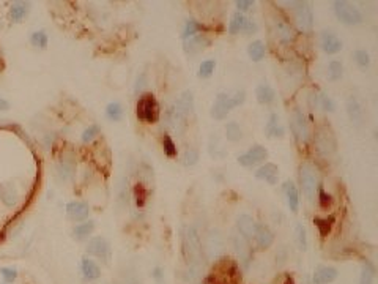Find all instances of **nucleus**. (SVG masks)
Segmentation results:
<instances>
[{"label": "nucleus", "instance_id": "f257e3e1", "mask_svg": "<svg viewBox=\"0 0 378 284\" xmlns=\"http://www.w3.org/2000/svg\"><path fill=\"white\" fill-rule=\"evenodd\" d=\"M241 275L235 261L224 257L214 265L213 272L206 278V284H240Z\"/></svg>", "mask_w": 378, "mask_h": 284}, {"label": "nucleus", "instance_id": "f03ea898", "mask_svg": "<svg viewBox=\"0 0 378 284\" xmlns=\"http://www.w3.org/2000/svg\"><path fill=\"white\" fill-rule=\"evenodd\" d=\"M136 115H137L139 122H142V123H150V125L158 123L161 119V108H159L156 96L150 92L143 93L137 100Z\"/></svg>", "mask_w": 378, "mask_h": 284}, {"label": "nucleus", "instance_id": "7ed1b4c3", "mask_svg": "<svg viewBox=\"0 0 378 284\" xmlns=\"http://www.w3.org/2000/svg\"><path fill=\"white\" fill-rule=\"evenodd\" d=\"M332 8H334V14L337 16V19L340 22H344L347 25H358L363 22L361 11L350 2H345V0H336V2L332 3Z\"/></svg>", "mask_w": 378, "mask_h": 284}, {"label": "nucleus", "instance_id": "20e7f679", "mask_svg": "<svg viewBox=\"0 0 378 284\" xmlns=\"http://www.w3.org/2000/svg\"><path fill=\"white\" fill-rule=\"evenodd\" d=\"M293 16H295V22L298 24V27L303 32H309L312 30L314 25V13L312 8L308 2H293Z\"/></svg>", "mask_w": 378, "mask_h": 284}, {"label": "nucleus", "instance_id": "39448f33", "mask_svg": "<svg viewBox=\"0 0 378 284\" xmlns=\"http://www.w3.org/2000/svg\"><path fill=\"white\" fill-rule=\"evenodd\" d=\"M300 182H301V188L304 196L308 198L311 202L315 199V191H317V175H315V171L312 169V166L309 164H301L300 167Z\"/></svg>", "mask_w": 378, "mask_h": 284}, {"label": "nucleus", "instance_id": "423d86ee", "mask_svg": "<svg viewBox=\"0 0 378 284\" xmlns=\"http://www.w3.org/2000/svg\"><path fill=\"white\" fill-rule=\"evenodd\" d=\"M235 108V104H233L232 101V96L229 93H218V96H216V101L213 103L211 106V117L216 119V120H224L227 117V114Z\"/></svg>", "mask_w": 378, "mask_h": 284}, {"label": "nucleus", "instance_id": "0eeeda50", "mask_svg": "<svg viewBox=\"0 0 378 284\" xmlns=\"http://www.w3.org/2000/svg\"><path fill=\"white\" fill-rule=\"evenodd\" d=\"M268 158V152L263 145H252L246 153H243L238 156V163L243 167H252L257 163H262Z\"/></svg>", "mask_w": 378, "mask_h": 284}, {"label": "nucleus", "instance_id": "6e6552de", "mask_svg": "<svg viewBox=\"0 0 378 284\" xmlns=\"http://www.w3.org/2000/svg\"><path fill=\"white\" fill-rule=\"evenodd\" d=\"M87 251L92 254V256H96L98 259H101L104 262H109L111 261V246H109V242L106 240L104 237H93L92 240L88 242L87 245Z\"/></svg>", "mask_w": 378, "mask_h": 284}, {"label": "nucleus", "instance_id": "1a4fd4ad", "mask_svg": "<svg viewBox=\"0 0 378 284\" xmlns=\"http://www.w3.org/2000/svg\"><path fill=\"white\" fill-rule=\"evenodd\" d=\"M290 125H292V131L296 136L300 142H306L309 139V128H308V122H306L304 115L300 109H295L290 119Z\"/></svg>", "mask_w": 378, "mask_h": 284}, {"label": "nucleus", "instance_id": "9d476101", "mask_svg": "<svg viewBox=\"0 0 378 284\" xmlns=\"http://www.w3.org/2000/svg\"><path fill=\"white\" fill-rule=\"evenodd\" d=\"M273 29H274L276 38L284 44H290L296 38V32L293 29V25L290 22H287L285 19H274Z\"/></svg>", "mask_w": 378, "mask_h": 284}, {"label": "nucleus", "instance_id": "9b49d317", "mask_svg": "<svg viewBox=\"0 0 378 284\" xmlns=\"http://www.w3.org/2000/svg\"><path fill=\"white\" fill-rule=\"evenodd\" d=\"M315 145H317V150L320 153L328 155V153L334 152L336 142H334V138H332L331 133L328 135L326 128H321L317 131V136H315Z\"/></svg>", "mask_w": 378, "mask_h": 284}, {"label": "nucleus", "instance_id": "f8f14e48", "mask_svg": "<svg viewBox=\"0 0 378 284\" xmlns=\"http://www.w3.org/2000/svg\"><path fill=\"white\" fill-rule=\"evenodd\" d=\"M320 46L326 54H337V52L342 49V41L339 40V37L334 32L325 30V32H321Z\"/></svg>", "mask_w": 378, "mask_h": 284}, {"label": "nucleus", "instance_id": "ddd939ff", "mask_svg": "<svg viewBox=\"0 0 378 284\" xmlns=\"http://www.w3.org/2000/svg\"><path fill=\"white\" fill-rule=\"evenodd\" d=\"M237 227H238V232L243 238L246 240H251L254 238L255 235V229H257V223L255 219L249 216V215H241L237 221Z\"/></svg>", "mask_w": 378, "mask_h": 284}, {"label": "nucleus", "instance_id": "4468645a", "mask_svg": "<svg viewBox=\"0 0 378 284\" xmlns=\"http://www.w3.org/2000/svg\"><path fill=\"white\" fill-rule=\"evenodd\" d=\"M255 179L265 180L269 185H276L279 179V167L274 163H265L255 171Z\"/></svg>", "mask_w": 378, "mask_h": 284}, {"label": "nucleus", "instance_id": "2eb2a0df", "mask_svg": "<svg viewBox=\"0 0 378 284\" xmlns=\"http://www.w3.org/2000/svg\"><path fill=\"white\" fill-rule=\"evenodd\" d=\"M211 40L206 35H194V37L185 40V51L188 54H197V52L203 51L206 46H210Z\"/></svg>", "mask_w": 378, "mask_h": 284}, {"label": "nucleus", "instance_id": "dca6fc26", "mask_svg": "<svg viewBox=\"0 0 378 284\" xmlns=\"http://www.w3.org/2000/svg\"><path fill=\"white\" fill-rule=\"evenodd\" d=\"M254 238H255L257 246L260 248V250H268V248L271 246L273 242H274V234H273V230L269 229L268 226L257 224Z\"/></svg>", "mask_w": 378, "mask_h": 284}, {"label": "nucleus", "instance_id": "f3484780", "mask_svg": "<svg viewBox=\"0 0 378 284\" xmlns=\"http://www.w3.org/2000/svg\"><path fill=\"white\" fill-rule=\"evenodd\" d=\"M90 213V207L87 202H80V201H73L66 206V215L73 219V221H82L88 216Z\"/></svg>", "mask_w": 378, "mask_h": 284}, {"label": "nucleus", "instance_id": "a211bd4d", "mask_svg": "<svg viewBox=\"0 0 378 284\" xmlns=\"http://www.w3.org/2000/svg\"><path fill=\"white\" fill-rule=\"evenodd\" d=\"M337 278V270L334 267L320 265L314 272V284H329Z\"/></svg>", "mask_w": 378, "mask_h": 284}, {"label": "nucleus", "instance_id": "6ab92c4d", "mask_svg": "<svg viewBox=\"0 0 378 284\" xmlns=\"http://www.w3.org/2000/svg\"><path fill=\"white\" fill-rule=\"evenodd\" d=\"M80 270H82V275L88 280V281H93L98 280L101 277V269L98 267V264L88 257H84L82 262H80Z\"/></svg>", "mask_w": 378, "mask_h": 284}, {"label": "nucleus", "instance_id": "aec40b11", "mask_svg": "<svg viewBox=\"0 0 378 284\" xmlns=\"http://www.w3.org/2000/svg\"><path fill=\"white\" fill-rule=\"evenodd\" d=\"M284 193H285V198H287V204L292 212H298L300 207V194L298 190L293 182H285L284 183Z\"/></svg>", "mask_w": 378, "mask_h": 284}, {"label": "nucleus", "instance_id": "412c9836", "mask_svg": "<svg viewBox=\"0 0 378 284\" xmlns=\"http://www.w3.org/2000/svg\"><path fill=\"white\" fill-rule=\"evenodd\" d=\"M255 98L260 104H271L276 98V92L271 85L268 84H260L255 88Z\"/></svg>", "mask_w": 378, "mask_h": 284}, {"label": "nucleus", "instance_id": "4be33fe9", "mask_svg": "<svg viewBox=\"0 0 378 284\" xmlns=\"http://www.w3.org/2000/svg\"><path fill=\"white\" fill-rule=\"evenodd\" d=\"M334 221H336L334 215H329V216H315V218H314V224H315V227L318 229L320 237L325 238V237L331 232Z\"/></svg>", "mask_w": 378, "mask_h": 284}, {"label": "nucleus", "instance_id": "5701e85b", "mask_svg": "<svg viewBox=\"0 0 378 284\" xmlns=\"http://www.w3.org/2000/svg\"><path fill=\"white\" fill-rule=\"evenodd\" d=\"M175 106L180 109V112H182L185 117H188L189 114H192V111H194V98H192V93L189 92V90H186L183 95H182V98H180L177 103H175Z\"/></svg>", "mask_w": 378, "mask_h": 284}, {"label": "nucleus", "instance_id": "b1692460", "mask_svg": "<svg viewBox=\"0 0 378 284\" xmlns=\"http://www.w3.org/2000/svg\"><path fill=\"white\" fill-rule=\"evenodd\" d=\"M282 133H284V130L281 128V125H279V117L276 114H271L268 119L266 127H265V135L268 138H281Z\"/></svg>", "mask_w": 378, "mask_h": 284}, {"label": "nucleus", "instance_id": "393cba45", "mask_svg": "<svg viewBox=\"0 0 378 284\" xmlns=\"http://www.w3.org/2000/svg\"><path fill=\"white\" fill-rule=\"evenodd\" d=\"M246 21L248 17L243 14V13H233V16L230 17V22H229V33L230 35H237L240 32H243V29H245L246 25Z\"/></svg>", "mask_w": 378, "mask_h": 284}, {"label": "nucleus", "instance_id": "a878e982", "mask_svg": "<svg viewBox=\"0 0 378 284\" xmlns=\"http://www.w3.org/2000/svg\"><path fill=\"white\" fill-rule=\"evenodd\" d=\"M170 125L174 127V130L177 131V133H182L183 130H185V127H186V117L185 115L180 112V109L177 108V106H174L172 109H170Z\"/></svg>", "mask_w": 378, "mask_h": 284}, {"label": "nucleus", "instance_id": "bb28decb", "mask_svg": "<svg viewBox=\"0 0 378 284\" xmlns=\"http://www.w3.org/2000/svg\"><path fill=\"white\" fill-rule=\"evenodd\" d=\"M265 44H263V41H260V40H255V41H252L249 46H248V54H249V57L254 60V62H260L263 57H265Z\"/></svg>", "mask_w": 378, "mask_h": 284}, {"label": "nucleus", "instance_id": "cd10ccee", "mask_svg": "<svg viewBox=\"0 0 378 284\" xmlns=\"http://www.w3.org/2000/svg\"><path fill=\"white\" fill-rule=\"evenodd\" d=\"M347 111H348L350 119L355 120V122H361L363 111H361V106H359V103H358V100L355 98V96H350V98H348V101H347Z\"/></svg>", "mask_w": 378, "mask_h": 284}, {"label": "nucleus", "instance_id": "c85d7f7f", "mask_svg": "<svg viewBox=\"0 0 378 284\" xmlns=\"http://www.w3.org/2000/svg\"><path fill=\"white\" fill-rule=\"evenodd\" d=\"M203 29H205V27H203L202 22H197V21H194V19L186 21V22H185V27H183V32H182V38H183V40L191 38V37H194V35H195L197 32H200V30H203Z\"/></svg>", "mask_w": 378, "mask_h": 284}, {"label": "nucleus", "instance_id": "c756f323", "mask_svg": "<svg viewBox=\"0 0 378 284\" xmlns=\"http://www.w3.org/2000/svg\"><path fill=\"white\" fill-rule=\"evenodd\" d=\"M226 138L230 142H238L243 138V130L237 122H229L226 125Z\"/></svg>", "mask_w": 378, "mask_h": 284}, {"label": "nucleus", "instance_id": "7c9ffc66", "mask_svg": "<svg viewBox=\"0 0 378 284\" xmlns=\"http://www.w3.org/2000/svg\"><path fill=\"white\" fill-rule=\"evenodd\" d=\"M134 199H136V206L137 207H143L147 204V199H148V190L147 186L137 182L136 186H134Z\"/></svg>", "mask_w": 378, "mask_h": 284}, {"label": "nucleus", "instance_id": "2f4dec72", "mask_svg": "<svg viewBox=\"0 0 378 284\" xmlns=\"http://www.w3.org/2000/svg\"><path fill=\"white\" fill-rule=\"evenodd\" d=\"M29 14V5L27 3H22V2H17V3H14L13 6H11V10H10V17L13 21H21V19H24V17Z\"/></svg>", "mask_w": 378, "mask_h": 284}, {"label": "nucleus", "instance_id": "473e14b6", "mask_svg": "<svg viewBox=\"0 0 378 284\" xmlns=\"http://www.w3.org/2000/svg\"><path fill=\"white\" fill-rule=\"evenodd\" d=\"M93 230H95V221H85V223L77 224L73 229V234L77 238H85V237H88L90 234H92Z\"/></svg>", "mask_w": 378, "mask_h": 284}, {"label": "nucleus", "instance_id": "72a5a7b5", "mask_svg": "<svg viewBox=\"0 0 378 284\" xmlns=\"http://www.w3.org/2000/svg\"><path fill=\"white\" fill-rule=\"evenodd\" d=\"M342 73H344V67L339 60H331L328 65V79L329 81H337V79L342 77Z\"/></svg>", "mask_w": 378, "mask_h": 284}, {"label": "nucleus", "instance_id": "f704fd0d", "mask_svg": "<svg viewBox=\"0 0 378 284\" xmlns=\"http://www.w3.org/2000/svg\"><path fill=\"white\" fill-rule=\"evenodd\" d=\"M106 115H107V117H109L111 120L119 122V120L123 117V108L120 106V103L112 101V103L107 104V108H106Z\"/></svg>", "mask_w": 378, "mask_h": 284}, {"label": "nucleus", "instance_id": "c9c22d12", "mask_svg": "<svg viewBox=\"0 0 378 284\" xmlns=\"http://www.w3.org/2000/svg\"><path fill=\"white\" fill-rule=\"evenodd\" d=\"M374 275H375L374 265L371 262H364L363 270H361V278H359V284H372Z\"/></svg>", "mask_w": 378, "mask_h": 284}, {"label": "nucleus", "instance_id": "e433bc0d", "mask_svg": "<svg viewBox=\"0 0 378 284\" xmlns=\"http://www.w3.org/2000/svg\"><path fill=\"white\" fill-rule=\"evenodd\" d=\"M0 199H2V202L5 204L6 207H13L16 204V199H17L13 186H5V188L2 190V193H0Z\"/></svg>", "mask_w": 378, "mask_h": 284}, {"label": "nucleus", "instance_id": "4c0bfd02", "mask_svg": "<svg viewBox=\"0 0 378 284\" xmlns=\"http://www.w3.org/2000/svg\"><path fill=\"white\" fill-rule=\"evenodd\" d=\"M161 142H163L164 153L169 158H175L177 153H178V150H177V145H175V142L172 141V138H170L169 135H163V139H161Z\"/></svg>", "mask_w": 378, "mask_h": 284}, {"label": "nucleus", "instance_id": "58836bf2", "mask_svg": "<svg viewBox=\"0 0 378 284\" xmlns=\"http://www.w3.org/2000/svg\"><path fill=\"white\" fill-rule=\"evenodd\" d=\"M30 43L33 44L35 48L46 49V46H48V35H46V32H44V30L33 32L32 37H30Z\"/></svg>", "mask_w": 378, "mask_h": 284}, {"label": "nucleus", "instance_id": "ea45409f", "mask_svg": "<svg viewBox=\"0 0 378 284\" xmlns=\"http://www.w3.org/2000/svg\"><path fill=\"white\" fill-rule=\"evenodd\" d=\"M214 68H216V60L210 59V60H203L200 67H199V77H210L214 73Z\"/></svg>", "mask_w": 378, "mask_h": 284}, {"label": "nucleus", "instance_id": "a19ab883", "mask_svg": "<svg viewBox=\"0 0 378 284\" xmlns=\"http://www.w3.org/2000/svg\"><path fill=\"white\" fill-rule=\"evenodd\" d=\"M295 234H296V242H298V246L303 251H306L308 248V238H306V229L303 224H296L295 227Z\"/></svg>", "mask_w": 378, "mask_h": 284}, {"label": "nucleus", "instance_id": "79ce46f5", "mask_svg": "<svg viewBox=\"0 0 378 284\" xmlns=\"http://www.w3.org/2000/svg\"><path fill=\"white\" fill-rule=\"evenodd\" d=\"M318 206L321 207V209H328V207H331V204H332V198H331V194H326V191H325V188H323V185H318Z\"/></svg>", "mask_w": 378, "mask_h": 284}, {"label": "nucleus", "instance_id": "37998d69", "mask_svg": "<svg viewBox=\"0 0 378 284\" xmlns=\"http://www.w3.org/2000/svg\"><path fill=\"white\" fill-rule=\"evenodd\" d=\"M353 57L356 60V64L359 67H369L371 65V56H369V52H366L364 49H358L353 52Z\"/></svg>", "mask_w": 378, "mask_h": 284}, {"label": "nucleus", "instance_id": "c03bdc74", "mask_svg": "<svg viewBox=\"0 0 378 284\" xmlns=\"http://www.w3.org/2000/svg\"><path fill=\"white\" fill-rule=\"evenodd\" d=\"M199 161V152L195 148H188L183 155V164L185 166H194Z\"/></svg>", "mask_w": 378, "mask_h": 284}, {"label": "nucleus", "instance_id": "a18cd8bd", "mask_svg": "<svg viewBox=\"0 0 378 284\" xmlns=\"http://www.w3.org/2000/svg\"><path fill=\"white\" fill-rule=\"evenodd\" d=\"M318 104L323 108V111H328V112H332L334 111V103H332V100L329 98V96L326 93H320L318 95Z\"/></svg>", "mask_w": 378, "mask_h": 284}, {"label": "nucleus", "instance_id": "49530a36", "mask_svg": "<svg viewBox=\"0 0 378 284\" xmlns=\"http://www.w3.org/2000/svg\"><path fill=\"white\" fill-rule=\"evenodd\" d=\"M98 133H100V127H98V125H90V127L82 133V142L93 141V139L98 136Z\"/></svg>", "mask_w": 378, "mask_h": 284}, {"label": "nucleus", "instance_id": "de8ad7c7", "mask_svg": "<svg viewBox=\"0 0 378 284\" xmlns=\"http://www.w3.org/2000/svg\"><path fill=\"white\" fill-rule=\"evenodd\" d=\"M0 273H2V278H3L5 283H14L16 278H17V270L11 269V267H3L2 270H0Z\"/></svg>", "mask_w": 378, "mask_h": 284}, {"label": "nucleus", "instance_id": "09e8293b", "mask_svg": "<svg viewBox=\"0 0 378 284\" xmlns=\"http://www.w3.org/2000/svg\"><path fill=\"white\" fill-rule=\"evenodd\" d=\"M254 6V2H249V0H240V2H237V8H238V13H243V11H251V8Z\"/></svg>", "mask_w": 378, "mask_h": 284}, {"label": "nucleus", "instance_id": "8fccbe9b", "mask_svg": "<svg viewBox=\"0 0 378 284\" xmlns=\"http://www.w3.org/2000/svg\"><path fill=\"white\" fill-rule=\"evenodd\" d=\"M257 30V25L252 22L251 19H248L246 21V25H245V29H243V33H246V35H251V33H254Z\"/></svg>", "mask_w": 378, "mask_h": 284}, {"label": "nucleus", "instance_id": "3c124183", "mask_svg": "<svg viewBox=\"0 0 378 284\" xmlns=\"http://www.w3.org/2000/svg\"><path fill=\"white\" fill-rule=\"evenodd\" d=\"M8 109H10V103L5 98H0V111H8Z\"/></svg>", "mask_w": 378, "mask_h": 284}, {"label": "nucleus", "instance_id": "603ef678", "mask_svg": "<svg viewBox=\"0 0 378 284\" xmlns=\"http://www.w3.org/2000/svg\"><path fill=\"white\" fill-rule=\"evenodd\" d=\"M282 284H295V280L290 277L289 273H285V277H284V281H282Z\"/></svg>", "mask_w": 378, "mask_h": 284}]
</instances>
